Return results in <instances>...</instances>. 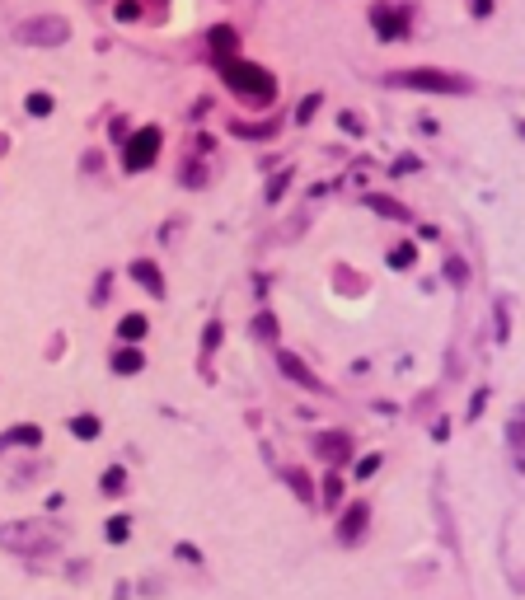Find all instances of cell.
Listing matches in <instances>:
<instances>
[{"label":"cell","mask_w":525,"mask_h":600,"mask_svg":"<svg viewBox=\"0 0 525 600\" xmlns=\"http://www.w3.org/2000/svg\"><path fill=\"white\" fill-rule=\"evenodd\" d=\"M483 403H488V394L478 390V394H473V403H469V418H478V413H483Z\"/></svg>","instance_id":"30"},{"label":"cell","mask_w":525,"mask_h":600,"mask_svg":"<svg viewBox=\"0 0 525 600\" xmlns=\"http://www.w3.org/2000/svg\"><path fill=\"white\" fill-rule=\"evenodd\" d=\"M254 333H258V338H277V319H272V314H258V319H254Z\"/></svg>","instance_id":"22"},{"label":"cell","mask_w":525,"mask_h":600,"mask_svg":"<svg viewBox=\"0 0 525 600\" xmlns=\"http://www.w3.org/2000/svg\"><path fill=\"white\" fill-rule=\"evenodd\" d=\"M5 445H43V427H10V432H5V436H0V450H5Z\"/></svg>","instance_id":"11"},{"label":"cell","mask_w":525,"mask_h":600,"mask_svg":"<svg viewBox=\"0 0 525 600\" xmlns=\"http://www.w3.org/2000/svg\"><path fill=\"white\" fill-rule=\"evenodd\" d=\"M131 277H136L141 287L150 291V296H164V277H159V267H155V263L136 258V263H131Z\"/></svg>","instance_id":"9"},{"label":"cell","mask_w":525,"mask_h":600,"mask_svg":"<svg viewBox=\"0 0 525 600\" xmlns=\"http://www.w3.org/2000/svg\"><path fill=\"white\" fill-rule=\"evenodd\" d=\"M338 497H342V478H338V474H328V478H324V502L333 507Z\"/></svg>","instance_id":"24"},{"label":"cell","mask_w":525,"mask_h":600,"mask_svg":"<svg viewBox=\"0 0 525 600\" xmlns=\"http://www.w3.org/2000/svg\"><path fill=\"white\" fill-rule=\"evenodd\" d=\"M488 5H493V0H473V14H488Z\"/></svg>","instance_id":"32"},{"label":"cell","mask_w":525,"mask_h":600,"mask_svg":"<svg viewBox=\"0 0 525 600\" xmlns=\"http://www.w3.org/2000/svg\"><path fill=\"white\" fill-rule=\"evenodd\" d=\"M277 366L287 370V380H295V385H305V390H324V385H319L315 375H310V366L300 362L295 352H282V357H277Z\"/></svg>","instance_id":"7"},{"label":"cell","mask_w":525,"mask_h":600,"mask_svg":"<svg viewBox=\"0 0 525 600\" xmlns=\"http://www.w3.org/2000/svg\"><path fill=\"white\" fill-rule=\"evenodd\" d=\"M366 207H375L380 216H394V221H408V211L399 207V202H390V197H366Z\"/></svg>","instance_id":"16"},{"label":"cell","mask_w":525,"mask_h":600,"mask_svg":"<svg viewBox=\"0 0 525 600\" xmlns=\"http://www.w3.org/2000/svg\"><path fill=\"white\" fill-rule=\"evenodd\" d=\"M141 366H146V357H141L136 347H118V352H113V370H118V375H136Z\"/></svg>","instance_id":"12"},{"label":"cell","mask_w":525,"mask_h":600,"mask_svg":"<svg viewBox=\"0 0 525 600\" xmlns=\"http://www.w3.org/2000/svg\"><path fill=\"white\" fill-rule=\"evenodd\" d=\"M174 553H179L183 563H202V553H197V548H192V544H179V548H174Z\"/></svg>","instance_id":"28"},{"label":"cell","mask_w":525,"mask_h":600,"mask_svg":"<svg viewBox=\"0 0 525 600\" xmlns=\"http://www.w3.org/2000/svg\"><path fill=\"white\" fill-rule=\"evenodd\" d=\"M221 76H225V85L235 89L239 99H249V104H272L277 99V80L267 76L262 66H254V61H239V56H221Z\"/></svg>","instance_id":"1"},{"label":"cell","mask_w":525,"mask_h":600,"mask_svg":"<svg viewBox=\"0 0 525 600\" xmlns=\"http://www.w3.org/2000/svg\"><path fill=\"white\" fill-rule=\"evenodd\" d=\"M216 342H221V324L211 319V324H207V333H202V347H207V352H216Z\"/></svg>","instance_id":"25"},{"label":"cell","mask_w":525,"mask_h":600,"mask_svg":"<svg viewBox=\"0 0 525 600\" xmlns=\"http://www.w3.org/2000/svg\"><path fill=\"white\" fill-rule=\"evenodd\" d=\"M104 535H108V544H122V540H127V535H131V521H127V516H113V521H108V530H104Z\"/></svg>","instance_id":"17"},{"label":"cell","mask_w":525,"mask_h":600,"mask_svg":"<svg viewBox=\"0 0 525 600\" xmlns=\"http://www.w3.org/2000/svg\"><path fill=\"white\" fill-rule=\"evenodd\" d=\"M315 450L328 460V465H338V460H347V450H352V445H347V436H342V432H324V436L315 441Z\"/></svg>","instance_id":"8"},{"label":"cell","mask_w":525,"mask_h":600,"mask_svg":"<svg viewBox=\"0 0 525 600\" xmlns=\"http://www.w3.org/2000/svg\"><path fill=\"white\" fill-rule=\"evenodd\" d=\"M287 483H291V493H295V497H305V502H310V478H305L300 469H287Z\"/></svg>","instance_id":"20"},{"label":"cell","mask_w":525,"mask_h":600,"mask_svg":"<svg viewBox=\"0 0 525 600\" xmlns=\"http://www.w3.org/2000/svg\"><path fill=\"white\" fill-rule=\"evenodd\" d=\"M366 521H370V507H366V502H352L347 516L338 521V540H342V544H357V540L366 535Z\"/></svg>","instance_id":"6"},{"label":"cell","mask_w":525,"mask_h":600,"mask_svg":"<svg viewBox=\"0 0 525 600\" xmlns=\"http://www.w3.org/2000/svg\"><path fill=\"white\" fill-rule=\"evenodd\" d=\"M66 38H71V28L61 24V19H28V24H19V43L56 47V43H66Z\"/></svg>","instance_id":"5"},{"label":"cell","mask_w":525,"mask_h":600,"mask_svg":"<svg viewBox=\"0 0 525 600\" xmlns=\"http://www.w3.org/2000/svg\"><path fill=\"white\" fill-rule=\"evenodd\" d=\"M370 19H375V33H380V38H403V19H399L394 10H375Z\"/></svg>","instance_id":"13"},{"label":"cell","mask_w":525,"mask_h":600,"mask_svg":"<svg viewBox=\"0 0 525 600\" xmlns=\"http://www.w3.org/2000/svg\"><path fill=\"white\" fill-rule=\"evenodd\" d=\"M287 179H291V174H277V179H272V188H267V197H272V202L287 192Z\"/></svg>","instance_id":"27"},{"label":"cell","mask_w":525,"mask_h":600,"mask_svg":"<svg viewBox=\"0 0 525 600\" xmlns=\"http://www.w3.org/2000/svg\"><path fill=\"white\" fill-rule=\"evenodd\" d=\"M375 469H380V455H366V460L357 465V474H361V478H366V474H375Z\"/></svg>","instance_id":"29"},{"label":"cell","mask_w":525,"mask_h":600,"mask_svg":"<svg viewBox=\"0 0 525 600\" xmlns=\"http://www.w3.org/2000/svg\"><path fill=\"white\" fill-rule=\"evenodd\" d=\"M413 258H418V249H413V244H399V249L390 254V267H408Z\"/></svg>","instance_id":"23"},{"label":"cell","mask_w":525,"mask_h":600,"mask_svg":"<svg viewBox=\"0 0 525 600\" xmlns=\"http://www.w3.org/2000/svg\"><path fill=\"white\" fill-rule=\"evenodd\" d=\"M315 108H319V94H315V99H305V104H300V113H295V118H300V122H305V118H310V113H315Z\"/></svg>","instance_id":"31"},{"label":"cell","mask_w":525,"mask_h":600,"mask_svg":"<svg viewBox=\"0 0 525 600\" xmlns=\"http://www.w3.org/2000/svg\"><path fill=\"white\" fill-rule=\"evenodd\" d=\"M104 493H108V497H118V493H127V474L118 469V465H113V469H108V474H104Z\"/></svg>","instance_id":"18"},{"label":"cell","mask_w":525,"mask_h":600,"mask_svg":"<svg viewBox=\"0 0 525 600\" xmlns=\"http://www.w3.org/2000/svg\"><path fill=\"white\" fill-rule=\"evenodd\" d=\"M28 113H33V118H47V113H52V94H28Z\"/></svg>","instance_id":"21"},{"label":"cell","mask_w":525,"mask_h":600,"mask_svg":"<svg viewBox=\"0 0 525 600\" xmlns=\"http://www.w3.org/2000/svg\"><path fill=\"white\" fill-rule=\"evenodd\" d=\"M159 155V127H141L136 136L127 141V151H122V164H127L131 174H141V169H150Z\"/></svg>","instance_id":"4"},{"label":"cell","mask_w":525,"mask_h":600,"mask_svg":"<svg viewBox=\"0 0 525 600\" xmlns=\"http://www.w3.org/2000/svg\"><path fill=\"white\" fill-rule=\"evenodd\" d=\"M61 544L56 530H43L38 521H14V525H0V548L10 553H24V558H38V553H52Z\"/></svg>","instance_id":"2"},{"label":"cell","mask_w":525,"mask_h":600,"mask_svg":"<svg viewBox=\"0 0 525 600\" xmlns=\"http://www.w3.org/2000/svg\"><path fill=\"white\" fill-rule=\"evenodd\" d=\"M136 14H141V5H136V0H122V5H118V19H136Z\"/></svg>","instance_id":"26"},{"label":"cell","mask_w":525,"mask_h":600,"mask_svg":"<svg viewBox=\"0 0 525 600\" xmlns=\"http://www.w3.org/2000/svg\"><path fill=\"white\" fill-rule=\"evenodd\" d=\"M506 441H511V450L521 455V465H525V408L511 418V427H506Z\"/></svg>","instance_id":"14"},{"label":"cell","mask_w":525,"mask_h":600,"mask_svg":"<svg viewBox=\"0 0 525 600\" xmlns=\"http://www.w3.org/2000/svg\"><path fill=\"white\" fill-rule=\"evenodd\" d=\"M146 329H150V324H146V314H122V324H118V338L127 342V347H136V342L146 338Z\"/></svg>","instance_id":"10"},{"label":"cell","mask_w":525,"mask_h":600,"mask_svg":"<svg viewBox=\"0 0 525 600\" xmlns=\"http://www.w3.org/2000/svg\"><path fill=\"white\" fill-rule=\"evenodd\" d=\"M211 47H216V61L230 56L235 52V33H230V28H216V33H211Z\"/></svg>","instance_id":"15"},{"label":"cell","mask_w":525,"mask_h":600,"mask_svg":"<svg viewBox=\"0 0 525 600\" xmlns=\"http://www.w3.org/2000/svg\"><path fill=\"white\" fill-rule=\"evenodd\" d=\"M390 85H399V89H427V94H465L469 89V80L446 76V71H394Z\"/></svg>","instance_id":"3"},{"label":"cell","mask_w":525,"mask_h":600,"mask_svg":"<svg viewBox=\"0 0 525 600\" xmlns=\"http://www.w3.org/2000/svg\"><path fill=\"white\" fill-rule=\"evenodd\" d=\"M71 432L85 436V441H94V436H99V418H89V413H85V418H71Z\"/></svg>","instance_id":"19"}]
</instances>
